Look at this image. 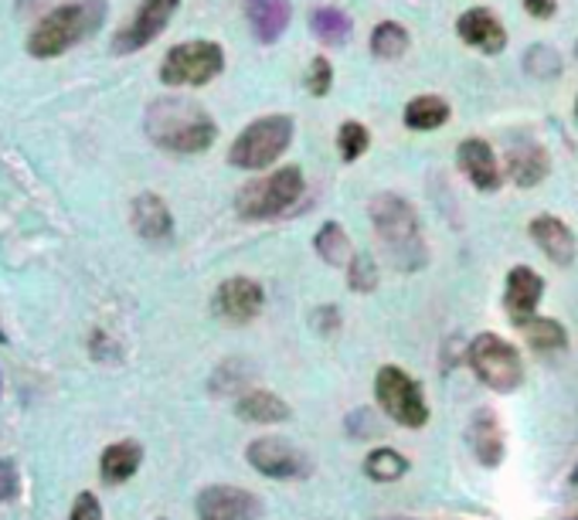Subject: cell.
Returning a JSON list of instances; mask_svg holds the SVG:
<instances>
[{
  "label": "cell",
  "instance_id": "2e32d148",
  "mask_svg": "<svg viewBox=\"0 0 578 520\" xmlns=\"http://www.w3.org/2000/svg\"><path fill=\"white\" fill-rule=\"evenodd\" d=\"M245 18H248L255 41L273 45L290 28L293 8H290V0H245Z\"/></svg>",
  "mask_w": 578,
  "mask_h": 520
},
{
  "label": "cell",
  "instance_id": "52a82bcc",
  "mask_svg": "<svg viewBox=\"0 0 578 520\" xmlns=\"http://www.w3.org/2000/svg\"><path fill=\"white\" fill-rule=\"evenodd\" d=\"M225 69V51L215 41H184L160 61L164 86H208Z\"/></svg>",
  "mask_w": 578,
  "mask_h": 520
},
{
  "label": "cell",
  "instance_id": "30bf717a",
  "mask_svg": "<svg viewBox=\"0 0 578 520\" xmlns=\"http://www.w3.org/2000/svg\"><path fill=\"white\" fill-rule=\"evenodd\" d=\"M248 463L259 470L270 480H300L310 473V460L306 452H300L290 439H276V435H263L248 442L245 449Z\"/></svg>",
  "mask_w": 578,
  "mask_h": 520
},
{
  "label": "cell",
  "instance_id": "83f0119b",
  "mask_svg": "<svg viewBox=\"0 0 578 520\" xmlns=\"http://www.w3.org/2000/svg\"><path fill=\"white\" fill-rule=\"evenodd\" d=\"M409 31L399 24V21H381L374 31H371V55L374 58H384V61H395L409 51Z\"/></svg>",
  "mask_w": 578,
  "mask_h": 520
},
{
  "label": "cell",
  "instance_id": "cb8c5ba5",
  "mask_svg": "<svg viewBox=\"0 0 578 520\" xmlns=\"http://www.w3.org/2000/svg\"><path fill=\"white\" fill-rule=\"evenodd\" d=\"M310 28H313V35H316V41H324L327 48H341V45H347L351 35H354L351 18H347L344 11H337V8H316V11L310 14Z\"/></svg>",
  "mask_w": 578,
  "mask_h": 520
},
{
  "label": "cell",
  "instance_id": "7402d4cb",
  "mask_svg": "<svg viewBox=\"0 0 578 520\" xmlns=\"http://www.w3.org/2000/svg\"><path fill=\"white\" fill-rule=\"evenodd\" d=\"M144 463V449L140 442H130V439H123V442H112L106 445L102 452V460H99V473L106 483H126Z\"/></svg>",
  "mask_w": 578,
  "mask_h": 520
},
{
  "label": "cell",
  "instance_id": "484cf974",
  "mask_svg": "<svg viewBox=\"0 0 578 520\" xmlns=\"http://www.w3.org/2000/svg\"><path fill=\"white\" fill-rule=\"evenodd\" d=\"M364 473H368V480H374V483H395V480H402V477L409 473V460L402 457L399 449L384 445V449L368 452Z\"/></svg>",
  "mask_w": 578,
  "mask_h": 520
},
{
  "label": "cell",
  "instance_id": "d4e9b609",
  "mask_svg": "<svg viewBox=\"0 0 578 520\" xmlns=\"http://www.w3.org/2000/svg\"><path fill=\"white\" fill-rule=\"evenodd\" d=\"M409 129H419V134H429V129H439L449 119V102L442 96H415L405 112H402Z\"/></svg>",
  "mask_w": 578,
  "mask_h": 520
},
{
  "label": "cell",
  "instance_id": "74e56055",
  "mask_svg": "<svg viewBox=\"0 0 578 520\" xmlns=\"http://www.w3.org/2000/svg\"><path fill=\"white\" fill-rule=\"evenodd\" d=\"M575 122H578V99H575Z\"/></svg>",
  "mask_w": 578,
  "mask_h": 520
},
{
  "label": "cell",
  "instance_id": "ffe728a7",
  "mask_svg": "<svg viewBox=\"0 0 578 520\" xmlns=\"http://www.w3.org/2000/svg\"><path fill=\"white\" fill-rule=\"evenodd\" d=\"M467 439H470V449L477 452V460L483 467H497L503 460V432H500V422L490 409L473 412Z\"/></svg>",
  "mask_w": 578,
  "mask_h": 520
},
{
  "label": "cell",
  "instance_id": "5bb4252c",
  "mask_svg": "<svg viewBox=\"0 0 578 520\" xmlns=\"http://www.w3.org/2000/svg\"><path fill=\"white\" fill-rule=\"evenodd\" d=\"M503 160H507V177L518 187H535L551 170V157H548V150L535 137H513L507 144V157Z\"/></svg>",
  "mask_w": 578,
  "mask_h": 520
},
{
  "label": "cell",
  "instance_id": "b9f144b4",
  "mask_svg": "<svg viewBox=\"0 0 578 520\" xmlns=\"http://www.w3.org/2000/svg\"><path fill=\"white\" fill-rule=\"evenodd\" d=\"M0 341H4V334H0Z\"/></svg>",
  "mask_w": 578,
  "mask_h": 520
},
{
  "label": "cell",
  "instance_id": "e575fe53",
  "mask_svg": "<svg viewBox=\"0 0 578 520\" xmlns=\"http://www.w3.org/2000/svg\"><path fill=\"white\" fill-rule=\"evenodd\" d=\"M18 497V467L11 460H0V503Z\"/></svg>",
  "mask_w": 578,
  "mask_h": 520
},
{
  "label": "cell",
  "instance_id": "4316f807",
  "mask_svg": "<svg viewBox=\"0 0 578 520\" xmlns=\"http://www.w3.org/2000/svg\"><path fill=\"white\" fill-rule=\"evenodd\" d=\"M316 255L324 258L327 266H344V263H351V238H347V232H344V225H337V222H327V225H320V232H316Z\"/></svg>",
  "mask_w": 578,
  "mask_h": 520
},
{
  "label": "cell",
  "instance_id": "3957f363",
  "mask_svg": "<svg viewBox=\"0 0 578 520\" xmlns=\"http://www.w3.org/2000/svg\"><path fill=\"white\" fill-rule=\"evenodd\" d=\"M106 0H76V4H61L58 11L45 14L35 31L28 35V51L35 58H58L72 45L92 38L106 21Z\"/></svg>",
  "mask_w": 578,
  "mask_h": 520
},
{
  "label": "cell",
  "instance_id": "ab89813d",
  "mask_svg": "<svg viewBox=\"0 0 578 520\" xmlns=\"http://www.w3.org/2000/svg\"><path fill=\"white\" fill-rule=\"evenodd\" d=\"M575 58H578V41H575Z\"/></svg>",
  "mask_w": 578,
  "mask_h": 520
},
{
  "label": "cell",
  "instance_id": "44dd1931",
  "mask_svg": "<svg viewBox=\"0 0 578 520\" xmlns=\"http://www.w3.org/2000/svg\"><path fill=\"white\" fill-rule=\"evenodd\" d=\"M235 415L252 425H276L290 419V405L273 392H245L235 402Z\"/></svg>",
  "mask_w": 578,
  "mask_h": 520
},
{
  "label": "cell",
  "instance_id": "8fae6325",
  "mask_svg": "<svg viewBox=\"0 0 578 520\" xmlns=\"http://www.w3.org/2000/svg\"><path fill=\"white\" fill-rule=\"evenodd\" d=\"M266 306V293L255 279H245V276H235V279H225L218 290H215V300H212V310L228 320V323H248L263 313Z\"/></svg>",
  "mask_w": 578,
  "mask_h": 520
},
{
  "label": "cell",
  "instance_id": "9a60e30c",
  "mask_svg": "<svg viewBox=\"0 0 578 520\" xmlns=\"http://www.w3.org/2000/svg\"><path fill=\"white\" fill-rule=\"evenodd\" d=\"M457 35L480 55H500L507 48V31L490 8H470L457 18Z\"/></svg>",
  "mask_w": 578,
  "mask_h": 520
},
{
  "label": "cell",
  "instance_id": "ac0fdd59",
  "mask_svg": "<svg viewBox=\"0 0 578 520\" xmlns=\"http://www.w3.org/2000/svg\"><path fill=\"white\" fill-rule=\"evenodd\" d=\"M457 160H460V170L470 177V184L477 190H497L500 187V167H497V157L490 150L487 140H463L457 147Z\"/></svg>",
  "mask_w": 578,
  "mask_h": 520
},
{
  "label": "cell",
  "instance_id": "8992f818",
  "mask_svg": "<svg viewBox=\"0 0 578 520\" xmlns=\"http://www.w3.org/2000/svg\"><path fill=\"white\" fill-rule=\"evenodd\" d=\"M374 395H378V405L384 409V415L399 425H405V429H422L429 422V405L422 395V384L395 364H384L378 371Z\"/></svg>",
  "mask_w": 578,
  "mask_h": 520
},
{
  "label": "cell",
  "instance_id": "d590c367",
  "mask_svg": "<svg viewBox=\"0 0 578 520\" xmlns=\"http://www.w3.org/2000/svg\"><path fill=\"white\" fill-rule=\"evenodd\" d=\"M525 11L538 21H548L558 11V0H525Z\"/></svg>",
  "mask_w": 578,
  "mask_h": 520
},
{
  "label": "cell",
  "instance_id": "f35d334b",
  "mask_svg": "<svg viewBox=\"0 0 578 520\" xmlns=\"http://www.w3.org/2000/svg\"><path fill=\"white\" fill-rule=\"evenodd\" d=\"M389 520H409V517H389Z\"/></svg>",
  "mask_w": 578,
  "mask_h": 520
},
{
  "label": "cell",
  "instance_id": "f1b7e54d",
  "mask_svg": "<svg viewBox=\"0 0 578 520\" xmlns=\"http://www.w3.org/2000/svg\"><path fill=\"white\" fill-rule=\"evenodd\" d=\"M368 147H371V134H368L364 122L347 119V122L337 129V150H341V157H344L347 164L361 160V157L368 154Z\"/></svg>",
  "mask_w": 578,
  "mask_h": 520
},
{
  "label": "cell",
  "instance_id": "7a4b0ae2",
  "mask_svg": "<svg viewBox=\"0 0 578 520\" xmlns=\"http://www.w3.org/2000/svg\"><path fill=\"white\" fill-rule=\"evenodd\" d=\"M371 225L384 258L399 273H419L429 266V245L422 235V222L402 194H378L371 202Z\"/></svg>",
  "mask_w": 578,
  "mask_h": 520
},
{
  "label": "cell",
  "instance_id": "1f68e13d",
  "mask_svg": "<svg viewBox=\"0 0 578 520\" xmlns=\"http://www.w3.org/2000/svg\"><path fill=\"white\" fill-rule=\"evenodd\" d=\"M303 82H306L310 96H327V92H331V86H334V69H331V58L316 55V58L310 61V69H306Z\"/></svg>",
  "mask_w": 578,
  "mask_h": 520
},
{
  "label": "cell",
  "instance_id": "277c9868",
  "mask_svg": "<svg viewBox=\"0 0 578 520\" xmlns=\"http://www.w3.org/2000/svg\"><path fill=\"white\" fill-rule=\"evenodd\" d=\"M303 170L300 167H280L270 177L248 180L238 194H235V212L245 222H266L276 218L283 212H290L300 198H303Z\"/></svg>",
  "mask_w": 578,
  "mask_h": 520
},
{
  "label": "cell",
  "instance_id": "60d3db41",
  "mask_svg": "<svg viewBox=\"0 0 578 520\" xmlns=\"http://www.w3.org/2000/svg\"><path fill=\"white\" fill-rule=\"evenodd\" d=\"M571 520H578V513H575V517H571Z\"/></svg>",
  "mask_w": 578,
  "mask_h": 520
},
{
  "label": "cell",
  "instance_id": "836d02e7",
  "mask_svg": "<svg viewBox=\"0 0 578 520\" xmlns=\"http://www.w3.org/2000/svg\"><path fill=\"white\" fill-rule=\"evenodd\" d=\"M72 520H102V507L92 493H79L72 503Z\"/></svg>",
  "mask_w": 578,
  "mask_h": 520
},
{
  "label": "cell",
  "instance_id": "5b68a950",
  "mask_svg": "<svg viewBox=\"0 0 578 520\" xmlns=\"http://www.w3.org/2000/svg\"><path fill=\"white\" fill-rule=\"evenodd\" d=\"M293 144V119L290 116H263L248 122L242 134L235 137L228 150V164L238 170H266L276 164V157L286 154Z\"/></svg>",
  "mask_w": 578,
  "mask_h": 520
},
{
  "label": "cell",
  "instance_id": "e0dca14e",
  "mask_svg": "<svg viewBox=\"0 0 578 520\" xmlns=\"http://www.w3.org/2000/svg\"><path fill=\"white\" fill-rule=\"evenodd\" d=\"M531 238L535 245L551 258L555 266H571L575 263V252H578V242L571 235V228L555 218V215H541L531 222Z\"/></svg>",
  "mask_w": 578,
  "mask_h": 520
},
{
  "label": "cell",
  "instance_id": "603a6c76",
  "mask_svg": "<svg viewBox=\"0 0 578 520\" xmlns=\"http://www.w3.org/2000/svg\"><path fill=\"white\" fill-rule=\"evenodd\" d=\"M521 331H525L528 347H535L541 357H558L568 351V331L551 316H531Z\"/></svg>",
  "mask_w": 578,
  "mask_h": 520
},
{
  "label": "cell",
  "instance_id": "9c48e42d",
  "mask_svg": "<svg viewBox=\"0 0 578 520\" xmlns=\"http://www.w3.org/2000/svg\"><path fill=\"white\" fill-rule=\"evenodd\" d=\"M177 8H180V0H140L137 14L116 31L112 51L116 55H130V51L147 48L154 38H160L167 31V24L177 14Z\"/></svg>",
  "mask_w": 578,
  "mask_h": 520
},
{
  "label": "cell",
  "instance_id": "4dcf8cb0",
  "mask_svg": "<svg viewBox=\"0 0 578 520\" xmlns=\"http://www.w3.org/2000/svg\"><path fill=\"white\" fill-rule=\"evenodd\" d=\"M347 286L354 293H374V286H378V266H374V258L368 252H354L351 255V263H347Z\"/></svg>",
  "mask_w": 578,
  "mask_h": 520
},
{
  "label": "cell",
  "instance_id": "d6986e66",
  "mask_svg": "<svg viewBox=\"0 0 578 520\" xmlns=\"http://www.w3.org/2000/svg\"><path fill=\"white\" fill-rule=\"evenodd\" d=\"M130 222H134L137 235L147 242H170V235H174L170 208L164 205V198H157V194H140L130 208Z\"/></svg>",
  "mask_w": 578,
  "mask_h": 520
},
{
  "label": "cell",
  "instance_id": "f546056e",
  "mask_svg": "<svg viewBox=\"0 0 578 520\" xmlns=\"http://www.w3.org/2000/svg\"><path fill=\"white\" fill-rule=\"evenodd\" d=\"M525 72L535 79H558L561 76V55L548 45H531L525 55Z\"/></svg>",
  "mask_w": 578,
  "mask_h": 520
},
{
  "label": "cell",
  "instance_id": "ba28073f",
  "mask_svg": "<svg viewBox=\"0 0 578 520\" xmlns=\"http://www.w3.org/2000/svg\"><path fill=\"white\" fill-rule=\"evenodd\" d=\"M470 367L487 387H493V392H513V387L525 381V364H521L518 347L503 337H497V334L473 337Z\"/></svg>",
  "mask_w": 578,
  "mask_h": 520
},
{
  "label": "cell",
  "instance_id": "6da1fadb",
  "mask_svg": "<svg viewBox=\"0 0 578 520\" xmlns=\"http://www.w3.org/2000/svg\"><path fill=\"white\" fill-rule=\"evenodd\" d=\"M144 126L147 137L167 154H205L218 137L215 119L195 99H180V96L154 99L147 106Z\"/></svg>",
  "mask_w": 578,
  "mask_h": 520
},
{
  "label": "cell",
  "instance_id": "d6a6232c",
  "mask_svg": "<svg viewBox=\"0 0 578 520\" xmlns=\"http://www.w3.org/2000/svg\"><path fill=\"white\" fill-rule=\"evenodd\" d=\"M313 323H316V331L320 334H337L341 331V310L337 306H320L316 313H313Z\"/></svg>",
  "mask_w": 578,
  "mask_h": 520
},
{
  "label": "cell",
  "instance_id": "4fadbf2b",
  "mask_svg": "<svg viewBox=\"0 0 578 520\" xmlns=\"http://www.w3.org/2000/svg\"><path fill=\"white\" fill-rule=\"evenodd\" d=\"M545 296V279L528 269V266H513L507 273V286H503V310L510 316L513 327H525V323L535 316L538 303Z\"/></svg>",
  "mask_w": 578,
  "mask_h": 520
},
{
  "label": "cell",
  "instance_id": "7c38bea8",
  "mask_svg": "<svg viewBox=\"0 0 578 520\" xmlns=\"http://www.w3.org/2000/svg\"><path fill=\"white\" fill-rule=\"evenodd\" d=\"M259 497L242 487H208L198 497V520H259Z\"/></svg>",
  "mask_w": 578,
  "mask_h": 520
},
{
  "label": "cell",
  "instance_id": "8d00e7d4",
  "mask_svg": "<svg viewBox=\"0 0 578 520\" xmlns=\"http://www.w3.org/2000/svg\"><path fill=\"white\" fill-rule=\"evenodd\" d=\"M38 4H45V0H21L18 11H21V14H31V11H38Z\"/></svg>",
  "mask_w": 578,
  "mask_h": 520
}]
</instances>
